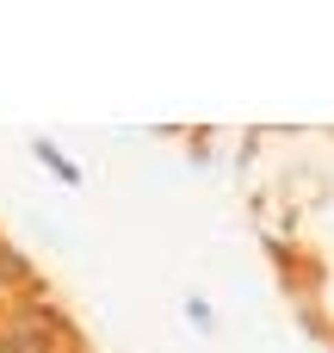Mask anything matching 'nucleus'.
Wrapping results in <instances>:
<instances>
[{
	"label": "nucleus",
	"instance_id": "nucleus-1",
	"mask_svg": "<svg viewBox=\"0 0 334 353\" xmlns=\"http://www.w3.org/2000/svg\"><path fill=\"white\" fill-rule=\"evenodd\" d=\"M0 353H56V323L50 316H12L0 329Z\"/></svg>",
	"mask_w": 334,
	"mask_h": 353
},
{
	"label": "nucleus",
	"instance_id": "nucleus-3",
	"mask_svg": "<svg viewBox=\"0 0 334 353\" xmlns=\"http://www.w3.org/2000/svg\"><path fill=\"white\" fill-rule=\"evenodd\" d=\"M37 161H50V168H56V174H62V180H68V186H74V180H81V168H74V161H62V155H56V149H50V143H37Z\"/></svg>",
	"mask_w": 334,
	"mask_h": 353
},
{
	"label": "nucleus",
	"instance_id": "nucleus-2",
	"mask_svg": "<svg viewBox=\"0 0 334 353\" xmlns=\"http://www.w3.org/2000/svg\"><path fill=\"white\" fill-rule=\"evenodd\" d=\"M31 279V267H25V254H12L6 242H0V285H25Z\"/></svg>",
	"mask_w": 334,
	"mask_h": 353
}]
</instances>
